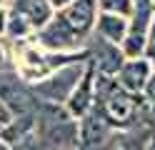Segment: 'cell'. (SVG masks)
Listing matches in <instances>:
<instances>
[{
    "label": "cell",
    "mask_w": 155,
    "mask_h": 150,
    "mask_svg": "<svg viewBox=\"0 0 155 150\" xmlns=\"http://www.w3.org/2000/svg\"><path fill=\"white\" fill-rule=\"evenodd\" d=\"M35 133L40 145L48 150H78L80 145V123L68 113L65 105L40 103L35 113Z\"/></svg>",
    "instance_id": "obj_1"
},
{
    "label": "cell",
    "mask_w": 155,
    "mask_h": 150,
    "mask_svg": "<svg viewBox=\"0 0 155 150\" xmlns=\"http://www.w3.org/2000/svg\"><path fill=\"white\" fill-rule=\"evenodd\" d=\"M85 63L88 60H80V63H70L53 70L50 75H45L43 80L33 83V93L35 98H40V103H50V105H65L70 100L75 85L80 83V78L85 73Z\"/></svg>",
    "instance_id": "obj_2"
},
{
    "label": "cell",
    "mask_w": 155,
    "mask_h": 150,
    "mask_svg": "<svg viewBox=\"0 0 155 150\" xmlns=\"http://www.w3.org/2000/svg\"><path fill=\"white\" fill-rule=\"evenodd\" d=\"M0 103L10 110L13 118H23V115H35L40 100H35L33 88H25L18 78H5L0 80Z\"/></svg>",
    "instance_id": "obj_3"
},
{
    "label": "cell",
    "mask_w": 155,
    "mask_h": 150,
    "mask_svg": "<svg viewBox=\"0 0 155 150\" xmlns=\"http://www.w3.org/2000/svg\"><path fill=\"white\" fill-rule=\"evenodd\" d=\"M88 60L93 63L95 73L100 75H118V70L123 68V63L128 58L123 55L120 45H113L108 43V40H100L98 35H95V40H90L88 43Z\"/></svg>",
    "instance_id": "obj_4"
},
{
    "label": "cell",
    "mask_w": 155,
    "mask_h": 150,
    "mask_svg": "<svg viewBox=\"0 0 155 150\" xmlns=\"http://www.w3.org/2000/svg\"><path fill=\"white\" fill-rule=\"evenodd\" d=\"M65 108L75 120L85 118L95 108V68H93L90 60L85 63V73L80 78V83L75 85V90H73L70 100L65 103Z\"/></svg>",
    "instance_id": "obj_5"
},
{
    "label": "cell",
    "mask_w": 155,
    "mask_h": 150,
    "mask_svg": "<svg viewBox=\"0 0 155 150\" xmlns=\"http://www.w3.org/2000/svg\"><path fill=\"white\" fill-rule=\"evenodd\" d=\"M78 123H80V145H78V150H100L105 145V140L113 135V128L108 125V120L103 118L98 108H93Z\"/></svg>",
    "instance_id": "obj_6"
},
{
    "label": "cell",
    "mask_w": 155,
    "mask_h": 150,
    "mask_svg": "<svg viewBox=\"0 0 155 150\" xmlns=\"http://www.w3.org/2000/svg\"><path fill=\"white\" fill-rule=\"evenodd\" d=\"M153 75V63L148 58H133V60H125L123 68L118 70V85L125 90V93L130 95H143L145 85H148V80Z\"/></svg>",
    "instance_id": "obj_7"
},
{
    "label": "cell",
    "mask_w": 155,
    "mask_h": 150,
    "mask_svg": "<svg viewBox=\"0 0 155 150\" xmlns=\"http://www.w3.org/2000/svg\"><path fill=\"white\" fill-rule=\"evenodd\" d=\"M15 13H20L28 23H30V28L35 30H40L43 25H48V20H50L55 15V10L53 5L48 3V0H13V8Z\"/></svg>",
    "instance_id": "obj_8"
},
{
    "label": "cell",
    "mask_w": 155,
    "mask_h": 150,
    "mask_svg": "<svg viewBox=\"0 0 155 150\" xmlns=\"http://www.w3.org/2000/svg\"><path fill=\"white\" fill-rule=\"evenodd\" d=\"M128 25L130 18H120V15H110V13H98L95 20V35L100 40H108L113 45H120L125 35H128Z\"/></svg>",
    "instance_id": "obj_9"
},
{
    "label": "cell",
    "mask_w": 155,
    "mask_h": 150,
    "mask_svg": "<svg viewBox=\"0 0 155 150\" xmlns=\"http://www.w3.org/2000/svg\"><path fill=\"white\" fill-rule=\"evenodd\" d=\"M145 145H148V143H140L138 145L135 128H133V130H113V135L105 140V145L100 150H145Z\"/></svg>",
    "instance_id": "obj_10"
},
{
    "label": "cell",
    "mask_w": 155,
    "mask_h": 150,
    "mask_svg": "<svg viewBox=\"0 0 155 150\" xmlns=\"http://www.w3.org/2000/svg\"><path fill=\"white\" fill-rule=\"evenodd\" d=\"M5 35H10V38H15V40H23V38L35 35V30L30 28V23H28L20 13L10 10V13H8V30H5Z\"/></svg>",
    "instance_id": "obj_11"
},
{
    "label": "cell",
    "mask_w": 155,
    "mask_h": 150,
    "mask_svg": "<svg viewBox=\"0 0 155 150\" xmlns=\"http://www.w3.org/2000/svg\"><path fill=\"white\" fill-rule=\"evenodd\" d=\"M98 13L130 18L133 15V0H98Z\"/></svg>",
    "instance_id": "obj_12"
},
{
    "label": "cell",
    "mask_w": 155,
    "mask_h": 150,
    "mask_svg": "<svg viewBox=\"0 0 155 150\" xmlns=\"http://www.w3.org/2000/svg\"><path fill=\"white\" fill-rule=\"evenodd\" d=\"M150 63H155V20L150 23V30H148V40H145V55Z\"/></svg>",
    "instance_id": "obj_13"
},
{
    "label": "cell",
    "mask_w": 155,
    "mask_h": 150,
    "mask_svg": "<svg viewBox=\"0 0 155 150\" xmlns=\"http://www.w3.org/2000/svg\"><path fill=\"white\" fill-rule=\"evenodd\" d=\"M143 100H145L148 105L155 103V65H153V75H150V80H148V85H145V90H143Z\"/></svg>",
    "instance_id": "obj_14"
},
{
    "label": "cell",
    "mask_w": 155,
    "mask_h": 150,
    "mask_svg": "<svg viewBox=\"0 0 155 150\" xmlns=\"http://www.w3.org/2000/svg\"><path fill=\"white\" fill-rule=\"evenodd\" d=\"M8 13H10V10L0 8V35H5V30H8Z\"/></svg>",
    "instance_id": "obj_15"
},
{
    "label": "cell",
    "mask_w": 155,
    "mask_h": 150,
    "mask_svg": "<svg viewBox=\"0 0 155 150\" xmlns=\"http://www.w3.org/2000/svg\"><path fill=\"white\" fill-rule=\"evenodd\" d=\"M48 3L53 5V10H63V8H68L73 3V0H48Z\"/></svg>",
    "instance_id": "obj_16"
},
{
    "label": "cell",
    "mask_w": 155,
    "mask_h": 150,
    "mask_svg": "<svg viewBox=\"0 0 155 150\" xmlns=\"http://www.w3.org/2000/svg\"><path fill=\"white\" fill-rule=\"evenodd\" d=\"M145 150H155V133L150 135V140H148V145H145Z\"/></svg>",
    "instance_id": "obj_17"
},
{
    "label": "cell",
    "mask_w": 155,
    "mask_h": 150,
    "mask_svg": "<svg viewBox=\"0 0 155 150\" xmlns=\"http://www.w3.org/2000/svg\"><path fill=\"white\" fill-rule=\"evenodd\" d=\"M148 118L153 120V125H155V103H153V105L148 108Z\"/></svg>",
    "instance_id": "obj_18"
},
{
    "label": "cell",
    "mask_w": 155,
    "mask_h": 150,
    "mask_svg": "<svg viewBox=\"0 0 155 150\" xmlns=\"http://www.w3.org/2000/svg\"><path fill=\"white\" fill-rule=\"evenodd\" d=\"M5 60H8V58H5V48H3V40H0V65H3Z\"/></svg>",
    "instance_id": "obj_19"
},
{
    "label": "cell",
    "mask_w": 155,
    "mask_h": 150,
    "mask_svg": "<svg viewBox=\"0 0 155 150\" xmlns=\"http://www.w3.org/2000/svg\"><path fill=\"white\" fill-rule=\"evenodd\" d=\"M0 150H10V148H8V143H0Z\"/></svg>",
    "instance_id": "obj_20"
},
{
    "label": "cell",
    "mask_w": 155,
    "mask_h": 150,
    "mask_svg": "<svg viewBox=\"0 0 155 150\" xmlns=\"http://www.w3.org/2000/svg\"><path fill=\"white\" fill-rule=\"evenodd\" d=\"M153 13H155V0H153Z\"/></svg>",
    "instance_id": "obj_21"
}]
</instances>
